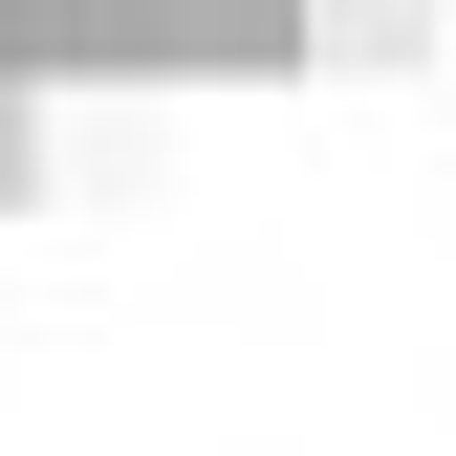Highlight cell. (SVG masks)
Listing matches in <instances>:
<instances>
[{
	"instance_id": "cell-2",
	"label": "cell",
	"mask_w": 456,
	"mask_h": 456,
	"mask_svg": "<svg viewBox=\"0 0 456 456\" xmlns=\"http://www.w3.org/2000/svg\"><path fill=\"white\" fill-rule=\"evenodd\" d=\"M22 152H44V109H22V66H0V196H22Z\"/></svg>"
},
{
	"instance_id": "cell-1",
	"label": "cell",
	"mask_w": 456,
	"mask_h": 456,
	"mask_svg": "<svg viewBox=\"0 0 456 456\" xmlns=\"http://www.w3.org/2000/svg\"><path fill=\"white\" fill-rule=\"evenodd\" d=\"M435 22V0H326V44H413Z\"/></svg>"
}]
</instances>
